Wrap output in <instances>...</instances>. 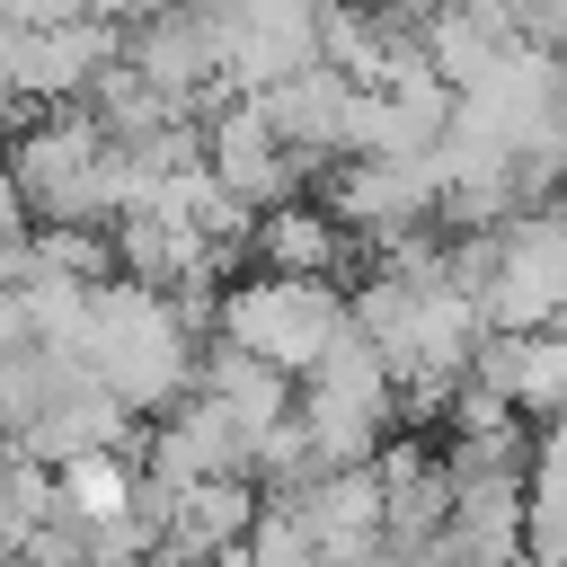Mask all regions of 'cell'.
<instances>
[{
	"label": "cell",
	"instance_id": "1",
	"mask_svg": "<svg viewBox=\"0 0 567 567\" xmlns=\"http://www.w3.org/2000/svg\"><path fill=\"white\" fill-rule=\"evenodd\" d=\"M89 372L97 390H115L142 425L186 408L204 381V337L186 328V310L151 284H97L89 301Z\"/></svg>",
	"mask_w": 567,
	"mask_h": 567
},
{
	"label": "cell",
	"instance_id": "2",
	"mask_svg": "<svg viewBox=\"0 0 567 567\" xmlns=\"http://www.w3.org/2000/svg\"><path fill=\"white\" fill-rule=\"evenodd\" d=\"M9 177L27 186L35 221H124V151L89 106H35L9 133Z\"/></svg>",
	"mask_w": 567,
	"mask_h": 567
},
{
	"label": "cell",
	"instance_id": "3",
	"mask_svg": "<svg viewBox=\"0 0 567 567\" xmlns=\"http://www.w3.org/2000/svg\"><path fill=\"white\" fill-rule=\"evenodd\" d=\"M301 425H310V443H319V461H328V470L381 461V443H390V434H408L399 372H390V354H381L363 328H346V337L301 372Z\"/></svg>",
	"mask_w": 567,
	"mask_h": 567
},
{
	"label": "cell",
	"instance_id": "4",
	"mask_svg": "<svg viewBox=\"0 0 567 567\" xmlns=\"http://www.w3.org/2000/svg\"><path fill=\"white\" fill-rule=\"evenodd\" d=\"M346 328H354L346 284H292V275H257V266L221 284V319H213L221 346H248V354H266V363L292 372V381H301Z\"/></svg>",
	"mask_w": 567,
	"mask_h": 567
},
{
	"label": "cell",
	"instance_id": "5",
	"mask_svg": "<svg viewBox=\"0 0 567 567\" xmlns=\"http://www.w3.org/2000/svg\"><path fill=\"white\" fill-rule=\"evenodd\" d=\"M319 204L363 239V248H390L408 230H443V177H434V151L425 159H337L319 177Z\"/></svg>",
	"mask_w": 567,
	"mask_h": 567
},
{
	"label": "cell",
	"instance_id": "6",
	"mask_svg": "<svg viewBox=\"0 0 567 567\" xmlns=\"http://www.w3.org/2000/svg\"><path fill=\"white\" fill-rule=\"evenodd\" d=\"M558 319H567V195L505 221L496 292H487V328H505V337H540Z\"/></svg>",
	"mask_w": 567,
	"mask_h": 567
},
{
	"label": "cell",
	"instance_id": "7",
	"mask_svg": "<svg viewBox=\"0 0 567 567\" xmlns=\"http://www.w3.org/2000/svg\"><path fill=\"white\" fill-rule=\"evenodd\" d=\"M204 159H213V177H221L248 213H284V204L319 195V168L284 151V133L266 124L257 97H230V106L204 115Z\"/></svg>",
	"mask_w": 567,
	"mask_h": 567
},
{
	"label": "cell",
	"instance_id": "8",
	"mask_svg": "<svg viewBox=\"0 0 567 567\" xmlns=\"http://www.w3.org/2000/svg\"><path fill=\"white\" fill-rule=\"evenodd\" d=\"M124 62L142 71V80H159L195 124L213 115V106H230V71H221V35L204 27V9L186 0V9H159V18H142L133 27V44H124Z\"/></svg>",
	"mask_w": 567,
	"mask_h": 567
},
{
	"label": "cell",
	"instance_id": "9",
	"mask_svg": "<svg viewBox=\"0 0 567 567\" xmlns=\"http://www.w3.org/2000/svg\"><path fill=\"white\" fill-rule=\"evenodd\" d=\"M142 470L168 487H204V478H248V425L230 408H213L204 390L168 416L142 425Z\"/></svg>",
	"mask_w": 567,
	"mask_h": 567
},
{
	"label": "cell",
	"instance_id": "10",
	"mask_svg": "<svg viewBox=\"0 0 567 567\" xmlns=\"http://www.w3.org/2000/svg\"><path fill=\"white\" fill-rule=\"evenodd\" d=\"M248 266H257V275H292V284H346V275H363V239H354L319 195H301V204H284V213H257Z\"/></svg>",
	"mask_w": 567,
	"mask_h": 567
},
{
	"label": "cell",
	"instance_id": "11",
	"mask_svg": "<svg viewBox=\"0 0 567 567\" xmlns=\"http://www.w3.org/2000/svg\"><path fill=\"white\" fill-rule=\"evenodd\" d=\"M257 106H266V124L284 133V151L310 159L319 177L346 159V124H354V80H346V71H328V62H319V71H292V80L266 89Z\"/></svg>",
	"mask_w": 567,
	"mask_h": 567
},
{
	"label": "cell",
	"instance_id": "12",
	"mask_svg": "<svg viewBox=\"0 0 567 567\" xmlns=\"http://www.w3.org/2000/svg\"><path fill=\"white\" fill-rule=\"evenodd\" d=\"M195 390H204L213 408H230V416L248 425V443L301 408V381H292V372H275L266 354H248V346H221V337L204 346V381H195Z\"/></svg>",
	"mask_w": 567,
	"mask_h": 567
},
{
	"label": "cell",
	"instance_id": "13",
	"mask_svg": "<svg viewBox=\"0 0 567 567\" xmlns=\"http://www.w3.org/2000/svg\"><path fill=\"white\" fill-rule=\"evenodd\" d=\"M257 514H266V487H257V478H204V487H177V523H168V549H195V558L248 549Z\"/></svg>",
	"mask_w": 567,
	"mask_h": 567
},
{
	"label": "cell",
	"instance_id": "14",
	"mask_svg": "<svg viewBox=\"0 0 567 567\" xmlns=\"http://www.w3.org/2000/svg\"><path fill=\"white\" fill-rule=\"evenodd\" d=\"M523 540H532V567H567V425H540V434H532Z\"/></svg>",
	"mask_w": 567,
	"mask_h": 567
},
{
	"label": "cell",
	"instance_id": "15",
	"mask_svg": "<svg viewBox=\"0 0 567 567\" xmlns=\"http://www.w3.org/2000/svg\"><path fill=\"white\" fill-rule=\"evenodd\" d=\"M89 115H97V124H106V142H124V151H133V142H151V133H168V124H195V115H186L159 80H142L133 62H115V71L89 89Z\"/></svg>",
	"mask_w": 567,
	"mask_h": 567
},
{
	"label": "cell",
	"instance_id": "16",
	"mask_svg": "<svg viewBox=\"0 0 567 567\" xmlns=\"http://www.w3.org/2000/svg\"><path fill=\"white\" fill-rule=\"evenodd\" d=\"M53 478H62V514L71 523H124L133 496H142V461L133 452H89V461H71Z\"/></svg>",
	"mask_w": 567,
	"mask_h": 567
},
{
	"label": "cell",
	"instance_id": "17",
	"mask_svg": "<svg viewBox=\"0 0 567 567\" xmlns=\"http://www.w3.org/2000/svg\"><path fill=\"white\" fill-rule=\"evenodd\" d=\"M248 558H257V567H328L301 496H266V514H257V532H248Z\"/></svg>",
	"mask_w": 567,
	"mask_h": 567
},
{
	"label": "cell",
	"instance_id": "18",
	"mask_svg": "<svg viewBox=\"0 0 567 567\" xmlns=\"http://www.w3.org/2000/svg\"><path fill=\"white\" fill-rule=\"evenodd\" d=\"M35 230V204H27V186L9 177V159H0V239H27Z\"/></svg>",
	"mask_w": 567,
	"mask_h": 567
},
{
	"label": "cell",
	"instance_id": "19",
	"mask_svg": "<svg viewBox=\"0 0 567 567\" xmlns=\"http://www.w3.org/2000/svg\"><path fill=\"white\" fill-rule=\"evenodd\" d=\"M151 567H213V558H195V549H151Z\"/></svg>",
	"mask_w": 567,
	"mask_h": 567
}]
</instances>
